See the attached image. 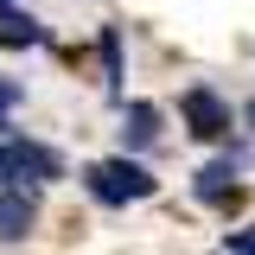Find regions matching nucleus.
I'll return each instance as SVG.
<instances>
[{
	"label": "nucleus",
	"mask_w": 255,
	"mask_h": 255,
	"mask_svg": "<svg viewBox=\"0 0 255 255\" xmlns=\"http://www.w3.org/2000/svg\"><path fill=\"white\" fill-rule=\"evenodd\" d=\"M83 185H90L96 204H140V198H153V191H159V179L140 166V159L115 153V159H96V166H83Z\"/></svg>",
	"instance_id": "1"
},
{
	"label": "nucleus",
	"mask_w": 255,
	"mask_h": 255,
	"mask_svg": "<svg viewBox=\"0 0 255 255\" xmlns=\"http://www.w3.org/2000/svg\"><path fill=\"white\" fill-rule=\"evenodd\" d=\"M0 13H13V0H0Z\"/></svg>",
	"instance_id": "12"
},
{
	"label": "nucleus",
	"mask_w": 255,
	"mask_h": 255,
	"mask_svg": "<svg viewBox=\"0 0 255 255\" xmlns=\"http://www.w3.org/2000/svg\"><path fill=\"white\" fill-rule=\"evenodd\" d=\"M236 172H243V153H223V159H211V166L198 172V198H204V204H223V198L236 191Z\"/></svg>",
	"instance_id": "5"
},
{
	"label": "nucleus",
	"mask_w": 255,
	"mask_h": 255,
	"mask_svg": "<svg viewBox=\"0 0 255 255\" xmlns=\"http://www.w3.org/2000/svg\"><path fill=\"white\" fill-rule=\"evenodd\" d=\"M159 140V109L153 102H128V115H122V147H153Z\"/></svg>",
	"instance_id": "6"
},
{
	"label": "nucleus",
	"mask_w": 255,
	"mask_h": 255,
	"mask_svg": "<svg viewBox=\"0 0 255 255\" xmlns=\"http://www.w3.org/2000/svg\"><path fill=\"white\" fill-rule=\"evenodd\" d=\"M102 83L109 96H122V26H102Z\"/></svg>",
	"instance_id": "8"
},
{
	"label": "nucleus",
	"mask_w": 255,
	"mask_h": 255,
	"mask_svg": "<svg viewBox=\"0 0 255 255\" xmlns=\"http://www.w3.org/2000/svg\"><path fill=\"white\" fill-rule=\"evenodd\" d=\"M0 45H6V51H19V45H45V26H38L32 13L13 6V13H0Z\"/></svg>",
	"instance_id": "7"
},
{
	"label": "nucleus",
	"mask_w": 255,
	"mask_h": 255,
	"mask_svg": "<svg viewBox=\"0 0 255 255\" xmlns=\"http://www.w3.org/2000/svg\"><path fill=\"white\" fill-rule=\"evenodd\" d=\"M19 83H13V77H0V140H6V134H13V109H19Z\"/></svg>",
	"instance_id": "9"
},
{
	"label": "nucleus",
	"mask_w": 255,
	"mask_h": 255,
	"mask_svg": "<svg viewBox=\"0 0 255 255\" xmlns=\"http://www.w3.org/2000/svg\"><path fill=\"white\" fill-rule=\"evenodd\" d=\"M13 147V185H45V179H64V159L45 147V140H6Z\"/></svg>",
	"instance_id": "3"
},
{
	"label": "nucleus",
	"mask_w": 255,
	"mask_h": 255,
	"mask_svg": "<svg viewBox=\"0 0 255 255\" xmlns=\"http://www.w3.org/2000/svg\"><path fill=\"white\" fill-rule=\"evenodd\" d=\"M223 243H230V255H255V230H230Z\"/></svg>",
	"instance_id": "10"
},
{
	"label": "nucleus",
	"mask_w": 255,
	"mask_h": 255,
	"mask_svg": "<svg viewBox=\"0 0 255 255\" xmlns=\"http://www.w3.org/2000/svg\"><path fill=\"white\" fill-rule=\"evenodd\" d=\"M243 122H249V128H255V102H249V109H243Z\"/></svg>",
	"instance_id": "11"
},
{
	"label": "nucleus",
	"mask_w": 255,
	"mask_h": 255,
	"mask_svg": "<svg viewBox=\"0 0 255 255\" xmlns=\"http://www.w3.org/2000/svg\"><path fill=\"white\" fill-rule=\"evenodd\" d=\"M32 217H38V204H32V191H0V243H19L32 230Z\"/></svg>",
	"instance_id": "4"
},
{
	"label": "nucleus",
	"mask_w": 255,
	"mask_h": 255,
	"mask_svg": "<svg viewBox=\"0 0 255 255\" xmlns=\"http://www.w3.org/2000/svg\"><path fill=\"white\" fill-rule=\"evenodd\" d=\"M179 115H185V134H198V140H223V134H230V102H223L211 83H191V90L179 96Z\"/></svg>",
	"instance_id": "2"
}]
</instances>
